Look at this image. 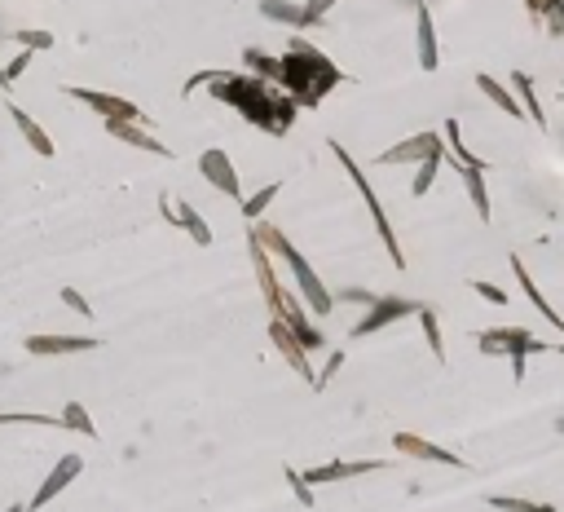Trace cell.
I'll use <instances>...</instances> for the list:
<instances>
[{
  "instance_id": "cell-1",
  "label": "cell",
  "mask_w": 564,
  "mask_h": 512,
  "mask_svg": "<svg viewBox=\"0 0 564 512\" xmlns=\"http://www.w3.org/2000/svg\"><path fill=\"white\" fill-rule=\"evenodd\" d=\"M212 89V98L216 102H230L252 129H265L269 137H282L292 124H296L300 106L287 98V93H278L273 84L265 80H256V75H247V71H199V75H190L186 80V98L195 93V89Z\"/></svg>"
},
{
  "instance_id": "cell-2",
  "label": "cell",
  "mask_w": 564,
  "mask_h": 512,
  "mask_svg": "<svg viewBox=\"0 0 564 512\" xmlns=\"http://www.w3.org/2000/svg\"><path fill=\"white\" fill-rule=\"evenodd\" d=\"M278 63H282V80H278V89H282L296 106H309V111L322 106V98L331 93L335 84L349 80L327 53H318V49H313L309 40H300V35L292 40V49H287Z\"/></svg>"
},
{
  "instance_id": "cell-3",
  "label": "cell",
  "mask_w": 564,
  "mask_h": 512,
  "mask_svg": "<svg viewBox=\"0 0 564 512\" xmlns=\"http://www.w3.org/2000/svg\"><path fill=\"white\" fill-rule=\"evenodd\" d=\"M247 247H252V270H256V283H261V292H265V305L273 318H282L287 327H292V336H296L309 353L313 349H322L327 336H322V327H313L309 323V314H304V301H300L296 292H287L282 283H278V274H273V256L265 252V243L256 239L252 230H247Z\"/></svg>"
},
{
  "instance_id": "cell-4",
  "label": "cell",
  "mask_w": 564,
  "mask_h": 512,
  "mask_svg": "<svg viewBox=\"0 0 564 512\" xmlns=\"http://www.w3.org/2000/svg\"><path fill=\"white\" fill-rule=\"evenodd\" d=\"M252 235H256V239L265 243V252L273 256V261H282V266L292 270V278H296V287H300V301H304V309H309L313 318H327V314L335 309V296L327 292V283L318 278V270H313V266H309V261L300 256V247H296V243L287 239V235H282L278 226H269V221H265V226L256 221V226H252Z\"/></svg>"
},
{
  "instance_id": "cell-5",
  "label": "cell",
  "mask_w": 564,
  "mask_h": 512,
  "mask_svg": "<svg viewBox=\"0 0 564 512\" xmlns=\"http://www.w3.org/2000/svg\"><path fill=\"white\" fill-rule=\"evenodd\" d=\"M331 155H335V164L349 172V181L358 186V195H362V204L370 208V221H375V230H379V243H384V252H388V261H393V270H406V252H401V243H397V230L388 226V212H384V204H379V195H375V186L366 181V172L362 164L339 146V141H331Z\"/></svg>"
},
{
  "instance_id": "cell-6",
  "label": "cell",
  "mask_w": 564,
  "mask_h": 512,
  "mask_svg": "<svg viewBox=\"0 0 564 512\" xmlns=\"http://www.w3.org/2000/svg\"><path fill=\"white\" fill-rule=\"evenodd\" d=\"M410 314H419V301H410V296H393V292H375L370 305H366V314L349 327V336H353V341H366V336L393 327V323L410 318Z\"/></svg>"
},
{
  "instance_id": "cell-7",
  "label": "cell",
  "mask_w": 564,
  "mask_h": 512,
  "mask_svg": "<svg viewBox=\"0 0 564 512\" xmlns=\"http://www.w3.org/2000/svg\"><path fill=\"white\" fill-rule=\"evenodd\" d=\"M71 102H84L93 115H101V120H133V124H146L150 115L141 111L137 102H129V98H119V93H101V89H80V84H67L62 89Z\"/></svg>"
},
{
  "instance_id": "cell-8",
  "label": "cell",
  "mask_w": 564,
  "mask_h": 512,
  "mask_svg": "<svg viewBox=\"0 0 564 512\" xmlns=\"http://www.w3.org/2000/svg\"><path fill=\"white\" fill-rule=\"evenodd\" d=\"M428 155H445V137L441 133H415L397 141V146H388V150H379L375 155V164L379 169H397V164H419V159H428Z\"/></svg>"
},
{
  "instance_id": "cell-9",
  "label": "cell",
  "mask_w": 564,
  "mask_h": 512,
  "mask_svg": "<svg viewBox=\"0 0 564 512\" xmlns=\"http://www.w3.org/2000/svg\"><path fill=\"white\" fill-rule=\"evenodd\" d=\"M199 172H203V181H207L212 190H221V195H230V199L243 204V181H238V169L230 164V150H221V146L203 150V155H199Z\"/></svg>"
},
{
  "instance_id": "cell-10",
  "label": "cell",
  "mask_w": 564,
  "mask_h": 512,
  "mask_svg": "<svg viewBox=\"0 0 564 512\" xmlns=\"http://www.w3.org/2000/svg\"><path fill=\"white\" fill-rule=\"evenodd\" d=\"M23 349L32 358H71V353H93L98 349V336H67V332H40V336H27Z\"/></svg>"
},
{
  "instance_id": "cell-11",
  "label": "cell",
  "mask_w": 564,
  "mask_h": 512,
  "mask_svg": "<svg viewBox=\"0 0 564 512\" xmlns=\"http://www.w3.org/2000/svg\"><path fill=\"white\" fill-rule=\"evenodd\" d=\"M265 332H269V341H273V349L282 353V362H287L292 372H300V380H304V384L313 389V380H318V372H313V362H309V349H304V344H300L296 336H292V327H287L282 318H269V327H265Z\"/></svg>"
},
{
  "instance_id": "cell-12",
  "label": "cell",
  "mask_w": 564,
  "mask_h": 512,
  "mask_svg": "<svg viewBox=\"0 0 564 512\" xmlns=\"http://www.w3.org/2000/svg\"><path fill=\"white\" fill-rule=\"evenodd\" d=\"M80 473H84V459H80V455H62V459H58V464L49 469V478L40 481V490H35V499L27 504V512L49 508V504H53V499H58V495L67 490L71 481L80 478Z\"/></svg>"
},
{
  "instance_id": "cell-13",
  "label": "cell",
  "mask_w": 564,
  "mask_h": 512,
  "mask_svg": "<svg viewBox=\"0 0 564 512\" xmlns=\"http://www.w3.org/2000/svg\"><path fill=\"white\" fill-rule=\"evenodd\" d=\"M393 446H397L406 459H428V464H445V469H467L464 455H454V450H445V446L428 442V438H419V433H393Z\"/></svg>"
},
{
  "instance_id": "cell-14",
  "label": "cell",
  "mask_w": 564,
  "mask_h": 512,
  "mask_svg": "<svg viewBox=\"0 0 564 512\" xmlns=\"http://www.w3.org/2000/svg\"><path fill=\"white\" fill-rule=\"evenodd\" d=\"M106 133L115 137V141H124V146H133V150L159 155V159H177V150H167L164 141L150 133L146 124H133V120H106Z\"/></svg>"
},
{
  "instance_id": "cell-15",
  "label": "cell",
  "mask_w": 564,
  "mask_h": 512,
  "mask_svg": "<svg viewBox=\"0 0 564 512\" xmlns=\"http://www.w3.org/2000/svg\"><path fill=\"white\" fill-rule=\"evenodd\" d=\"M379 469H388V464H384V459H331V464L309 469V473H300V478L309 481V486H331V481L366 478V473H379Z\"/></svg>"
},
{
  "instance_id": "cell-16",
  "label": "cell",
  "mask_w": 564,
  "mask_h": 512,
  "mask_svg": "<svg viewBox=\"0 0 564 512\" xmlns=\"http://www.w3.org/2000/svg\"><path fill=\"white\" fill-rule=\"evenodd\" d=\"M261 14H265L269 23L292 27V32H318V27H327V18L309 14V9L296 5V0H261Z\"/></svg>"
},
{
  "instance_id": "cell-17",
  "label": "cell",
  "mask_w": 564,
  "mask_h": 512,
  "mask_svg": "<svg viewBox=\"0 0 564 512\" xmlns=\"http://www.w3.org/2000/svg\"><path fill=\"white\" fill-rule=\"evenodd\" d=\"M415 40H419V71L441 67V44H436V27H432L428 5H415Z\"/></svg>"
},
{
  "instance_id": "cell-18",
  "label": "cell",
  "mask_w": 564,
  "mask_h": 512,
  "mask_svg": "<svg viewBox=\"0 0 564 512\" xmlns=\"http://www.w3.org/2000/svg\"><path fill=\"white\" fill-rule=\"evenodd\" d=\"M9 120H14V129L23 133V141L32 146L40 159H53V155H58V150H53V137L44 133V129H40V124H35V120H32V115H27V111H23L18 102H9Z\"/></svg>"
},
{
  "instance_id": "cell-19",
  "label": "cell",
  "mask_w": 564,
  "mask_h": 512,
  "mask_svg": "<svg viewBox=\"0 0 564 512\" xmlns=\"http://www.w3.org/2000/svg\"><path fill=\"white\" fill-rule=\"evenodd\" d=\"M511 274H516V283H521V292H525V301H530V305L538 309V314H542V318H547V323H551V327H556V332H560V336H564V318H560V314H556V309H551V301H547V296L538 292V283H533V278H530V270H525V261H521V256H511Z\"/></svg>"
},
{
  "instance_id": "cell-20",
  "label": "cell",
  "mask_w": 564,
  "mask_h": 512,
  "mask_svg": "<svg viewBox=\"0 0 564 512\" xmlns=\"http://www.w3.org/2000/svg\"><path fill=\"white\" fill-rule=\"evenodd\" d=\"M511 93H516V102H521V111H525V120H533V124L547 133V111L538 106V89H533L530 71H511Z\"/></svg>"
},
{
  "instance_id": "cell-21",
  "label": "cell",
  "mask_w": 564,
  "mask_h": 512,
  "mask_svg": "<svg viewBox=\"0 0 564 512\" xmlns=\"http://www.w3.org/2000/svg\"><path fill=\"white\" fill-rule=\"evenodd\" d=\"M530 353H542V341L533 336L530 327H511V349H507V358H511V380L521 384L525 380V358Z\"/></svg>"
},
{
  "instance_id": "cell-22",
  "label": "cell",
  "mask_w": 564,
  "mask_h": 512,
  "mask_svg": "<svg viewBox=\"0 0 564 512\" xmlns=\"http://www.w3.org/2000/svg\"><path fill=\"white\" fill-rule=\"evenodd\" d=\"M476 89H481V93H485V98H490V102H494L502 115H511V120H525V111H521V102H516V93H511L502 80H494V75H485V71H481V75H476Z\"/></svg>"
},
{
  "instance_id": "cell-23",
  "label": "cell",
  "mask_w": 564,
  "mask_h": 512,
  "mask_svg": "<svg viewBox=\"0 0 564 512\" xmlns=\"http://www.w3.org/2000/svg\"><path fill=\"white\" fill-rule=\"evenodd\" d=\"M172 212H177V226H181L190 239L199 243V247H212V239H216V235H212V226H207V221L199 217V208L186 204V199H177V204H172Z\"/></svg>"
},
{
  "instance_id": "cell-24",
  "label": "cell",
  "mask_w": 564,
  "mask_h": 512,
  "mask_svg": "<svg viewBox=\"0 0 564 512\" xmlns=\"http://www.w3.org/2000/svg\"><path fill=\"white\" fill-rule=\"evenodd\" d=\"M459 172H464L467 199H472V208H476V221H490L494 208H490V190H485V164H476V169H459Z\"/></svg>"
},
{
  "instance_id": "cell-25",
  "label": "cell",
  "mask_w": 564,
  "mask_h": 512,
  "mask_svg": "<svg viewBox=\"0 0 564 512\" xmlns=\"http://www.w3.org/2000/svg\"><path fill=\"white\" fill-rule=\"evenodd\" d=\"M419 327H424V341H428V349H432V358L436 362H445V336H441V314L432 305H419Z\"/></svg>"
},
{
  "instance_id": "cell-26",
  "label": "cell",
  "mask_w": 564,
  "mask_h": 512,
  "mask_svg": "<svg viewBox=\"0 0 564 512\" xmlns=\"http://www.w3.org/2000/svg\"><path fill=\"white\" fill-rule=\"evenodd\" d=\"M278 190H282V181H269V186H261L256 195H243V221H252V226H256V221L269 212V204L278 199Z\"/></svg>"
},
{
  "instance_id": "cell-27",
  "label": "cell",
  "mask_w": 564,
  "mask_h": 512,
  "mask_svg": "<svg viewBox=\"0 0 564 512\" xmlns=\"http://www.w3.org/2000/svg\"><path fill=\"white\" fill-rule=\"evenodd\" d=\"M243 63H247V75H256V80H265V84H278V80H282V63L261 53V49H247Z\"/></svg>"
},
{
  "instance_id": "cell-28",
  "label": "cell",
  "mask_w": 564,
  "mask_h": 512,
  "mask_svg": "<svg viewBox=\"0 0 564 512\" xmlns=\"http://www.w3.org/2000/svg\"><path fill=\"white\" fill-rule=\"evenodd\" d=\"M58 420H62V429H71V433H84V438H98V424H93V415H89V407H84V402H75V398H71L67 407H62V415H58Z\"/></svg>"
},
{
  "instance_id": "cell-29",
  "label": "cell",
  "mask_w": 564,
  "mask_h": 512,
  "mask_svg": "<svg viewBox=\"0 0 564 512\" xmlns=\"http://www.w3.org/2000/svg\"><path fill=\"white\" fill-rule=\"evenodd\" d=\"M441 159H445V155H428V159L415 164V181H410V195H415V199H424L432 190V181H436V172H441Z\"/></svg>"
},
{
  "instance_id": "cell-30",
  "label": "cell",
  "mask_w": 564,
  "mask_h": 512,
  "mask_svg": "<svg viewBox=\"0 0 564 512\" xmlns=\"http://www.w3.org/2000/svg\"><path fill=\"white\" fill-rule=\"evenodd\" d=\"M476 349H481L485 358H502V353L511 349V327H494V332H481Z\"/></svg>"
},
{
  "instance_id": "cell-31",
  "label": "cell",
  "mask_w": 564,
  "mask_h": 512,
  "mask_svg": "<svg viewBox=\"0 0 564 512\" xmlns=\"http://www.w3.org/2000/svg\"><path fill=\"white\" fill-rule=\"evenodd\" d=\"M542 32L551 40L564 35V0H542Z\"/></svg>"
},
{
  "instance_id": "cell-32",
  "label": "cell",
  "mask_w": 564,
  "mask_h": 512,
  "mask_svg": "<svg viewBox=\"0 0 564 512\" xmlns=\"http://www.w3.org/2000/svg\"><path fill=\"white\" fill-rule=\"evenodd\" d=\"M0 424H44V429H62L58 415H35V411H0Z\"/></svg>"
},
{
  "instance_id": "cell-33",
  "label": "cell",
  "mask_w": 564,
  "mask_h": 512,
  "mask_svg": "<svg viewBox=\"0 0 564 512\" xmlns=\"http://www.w3.org/2000/svg\"><path fill=\"white\" fill-rule=\"evenodd\" d=\"M14 44H23V49H32V53H44V49H53V32L23 27V32H14Z\"/></svg>"
},
{
  "instance_id": "cell-34",
  "label": "cell",
  "mask_w": 564,
  "mask_h": 512,
  "mask_svg": "<svg viewBox=\"0 0 564 512\" xmlns=\"http://www.w3.org/2000/svg\"><path fill=\"white\" fill-rule=\"evenodd\" d=\"M467 287H472L481 301H490V305H507V301H511V292H502L498 283H485V278H472Z\"/></svg>"
},
{
  "instance_id": "cell-35",
  "label": "cell",
  "mask_w": 564,
  "mask_h": 512,
  "mask_svg": "<svg viewBox=\"0 0 564 512\" xmlns=\"http://www.w3.org/2000/svg\"><path fill=\"white\" fill-rule=\"evenodd\" d=\"M282 473H287V486L296 490L300 508H313V504H318V495H313V486H309V481L300 478V469H282Z\"/></svg>"
},
{
  "instance_id": "cell-36",
  "label": "cell",
  "mask_w": 564,
  "mask_h": 512,
  "mask_svg": "<svg viewBox=\"0 0 564 512\" xmlns=\"http://www.w3.org/2000/svg\"><path fill=\"white\" fill-rule=\"evenodd\" d=\"M58 296H62V305H67V309H75L80 318H93V305H89V301H84V296H80L75 287H62Z\"/></svg>"
},
{
  "instance_id": "cell-37",
  "label": "cell",
  "mask_w": 564,
  "mask_h": 512,
  "mask_svg": "<svg viewBox=\"0 0 564 512\" xmlns=\"http://www.w3.org/2000/svg\"><path fill=\"white\" fill-rule=\"evenodd\" d=\"M27 67H32V49H23V53H18L9 67H5V89H9V84H14V80H18V75H23Z\"/></svg>"
},
{
  "instance_id": "cell-38",
  "label": "cell",
  "mask_w": 564,
  "mask_h": 512,
  "mask_svg": "<svg viewBox=\"0 0 564 512\" xmlns=\"http://www.w3.org/2000/svg\"><path fill=\"white\" fill-rule=\"evenodd\" d=\"M530 504V499H511V495H490V508H498V512H521Z\"/></svg>"
},
{
  "instance_id": "cell-39",
  "label": "cell",
  "mask_w": 564,
  "mask_h": 512,
  "mask_svg": "<svg viewBox=\"0 0 564 512\" xmlns=\"http://www.w3.org/2000/svg\"><path fill=\"white\" fill-rule=\"evenodd\" d=\"M335 5H339V0H304V9H309V14H318V18H327Z\"/></svg>"
},
{
  "instance_id": "cell-40",
  "label": "cell",
  "mask_w": 564,
  "mask_h": 512,
  "mask_svg": "<svg viewBox=\"0 0 564 512\" xmlns=\"http://www.w3.org/2000/svg\"><path fill=\"white\" fill-rule=\"evenodd\" d=\"M525 9H530V23L542 32V0H525Z\"/></svg>"
},
{
  "instance_id": "cell-41",
  "label": "cell",
  "mask_w": 564,
  "mask_h": 512,
  "mask_svg": "<svg viewBox=\"0 0 564 512\" xmlns=\"http://www.w3.org/2000/svg\"><path fill=\"white\" fill-rule=\"evenodd\" d=\"M521 512H556V508H551V504H525Z\"/></svg>"
},
{
  "instance_id": "cell-42",
  "label": "cell",
  "mask_w": 564,
  "mask_h": 512,
  "mask_svg": "<svg viewBox=\"0 0 564 512\" xmlns=\"http://www.w3.org/2000/svg\"><path fill=\"white\" fill-rule=\"evenodd\" d=\"M5 512H27V508H23V504H9V508H5Z\"/></svg>"
},
{
  "instance_id": "cell-43",
  "label": "cell",
  "mask_w": 564,
  "mask_h": 512,
  "mask_svg": "<svg viewBox=\"0 0 564 512\" xmlns=\"http://www.w3.org/2000/svg\"><path fill=\"white\" fill-rule=\"evenodd\" d=\"M0 89H5V67H0Z\"/></svg>"
},
{
  "instance_id": "cell-44",
  "label": "cell",
  "mask_w": 564,
  "mask_h": 512,
  "mask_svg": "<svg viewBox=\"0 0 564 512\" xmlns=\"http://www.w3.org/2000/svg\"><path fill=\"white\" fill-rule=\"evenodd\" d=\"M410 5H428V0H410Z\"/></svg>"
}]
</instances>
